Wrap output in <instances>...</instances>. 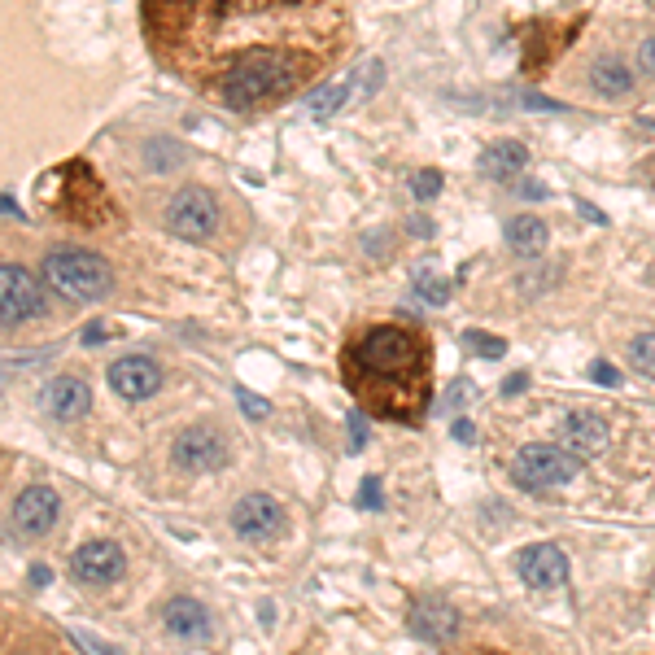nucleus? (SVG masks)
Returning a JSON list of instances; mask_svg holds the SVG:
<instances>
[{
    "label": "nucleus",
    "mask_w": 655,
    "mask_h": 655,
    "mask_svg": "<svg viewBox=\"0 0 655 655\" xmlns=\"http://www.w3.org/2000/svg\"><path fill=\"white\" fill-rule=\"evenodd\" d=\"M520 581L533 590H559L568 581V555L551 542H538L529 551H520Z\"/></svg>",
    "instance_id": "f8f14e48"
},
{
    "label": "nucleus",
    "mask_w": 655,
    "mask_h": 655,
    "mask_svg": "<svg viewBox=\"0 0 655 655\" xmlns=\"http://www.w3.org/2000/svg\"><path fill=\"white\" fill-rule=\"evenodd\" d=\"M590 380H594V385H603V389H616V385H621V372H616L607 359H594L590 363Z\"/></svg>",
    "instance_id": "cd10ccee"
},
{
    "label": "nucleus",
    "mask_w": 655,
    "mask_h": 655,
    "mask_svg": "<svg viewBox=\"0 0 655 655\" xmlns=\"http://www.w3.org/2000/svg\"><path fill=\"white\" fill-rule=\"evenodd\" d=\"M463 350L476 354V359H503V354H507V341L494 337V332L468 328V332H463Z\"/></svg>",
    "instance_id": "4be33fe9"
},
{
    "label": "nucleus",
    "mask_w": 655,
    "mask_h": 655,
    "mask_svg": "<svg viewBox=\"0 0 655 655\" xmlns=\"http://www.w3.org/2000/svg\"><path fill=\"white\" fill-rule=\"evenodd\" d=\"M88 407H92V389L79 376H57L40 389V411L53 415V420H79V415H88Z\"/></svg>",
    "instance_id": "2eb2a0df"
},
{
    "label": "nucleus",
    "mask_w": 655,
    "mask_h": 655,
    "mask_svg": "<svg viewBox=\"0 0 655 655\" xmlns=\"http://www.w3.org/2000/svg\"><path fill=\"white\" fill-rule=\"evenodd\" d=\"M166 228L180 241H210L219 228V201L210 188H180L166 206Z\"/></svg>",
    "instance_id": "39448f33"
},
{
    "label": "nucleus",
    "mask_w": 655,
    "mask_h": 655,
    "mask_svg": "<svg viewBox=\"0 0 655 655\" xmlns=\"http://www.w3.org/2000/svg\"><path fill=\"white\" fill-rule=\"evenodd\" d=\"M0 315H5L9 332H14L18 324H27V319H35V315H44L40 284H35L31 271L18 267V262H5V267H0Z\"/></svg>",
    "instance_id": "423d86ee"
},
{
    "label": "nucleus",
    "mask_w": 655,
    "mask_h": 655,
    "mask_svg": "<svg viewBox=\"0 0 655 655\" xmlns=\"http://www.w3.org/2000/svg\"><path fill=\"white\" fill-rule=\"evenodd\" d=\"M49 581H53V573H49L44 564H35V568H31V586H49Z\"/></svg>",
    "instance_id": "4c0bfd02"
},
{
    "label": "nucleus",
    "mask_w": 655,
    "mask_h": 655,
    "mask_svg": "<svg viewBox=\"0 0 655 655\" xmlns=\"http://www.w3.org/2000/svg\"><path fill=\"white\" fill-rule=\"evenodd\" d=\"M44 280H49V289L57 297H66V302H101L114 284V271L101 254L62 245L44 258Z\"/></svg>",
    "instance_id": "7ed1b4c3"
},
{
    "label": "nucleus",
    "mask_w": 655,
    "mask_h": 655,
    "mask_svg": "<svg viewBox=\"0 0 655 655\" xmlns=\"http://www.w3.org/2000/svg\"><path fill=\"white\" fill-rule=\"evenodd\" d=\"M407 228H411L415 236H420V241H428V236H433V232H437V228H433V223H428V219H424V214H411V219H407Z\"/></svg>",
    "instance_id": "f704fd0d"
},
{
    "label": "nucleus",
    "mask_w": 655,
    "mask_h": 655,
    "mask_svg": "<svg viewBox=\"0 0 655 655\" xmlns=\"http://www.w3.org/2000/svg\"><path fill=\"white\" fill-rule=\"evenodd\" d=\"M162 625H166V634L180 638V642H206L210 638V612L197 599H188V594H180V599H171L162 607Z\"/></svg>",
    "instance_id": "dca6fc26"
},
{
    "label": "nucleus",
    "mask_w": 655,
    "mask_h": 655,
    "mask_svg": "<svg viewBox=\"0 0 655 655\" xmlns=\"http://www.w3.org/2000/svg\"><path fill=\"white\" fill-rule=\"evenodd\" d=\"M105 376H110V389L127 402H145L162 385V367L153 359H145V354H127V359H118Z\"/></svg>",
    "instance_id": "9b49d317"
},
{
    "label": "nucleus",
    "mask_w": 655,
    "mask_h": 655,
    "mask_svg": "<svg viewBox=\"0 0 655 655\" xmlns=\"http://www.w3.org/2000/svg\"><path fill=\"white\" fill-rule=\"evenodd\" d=\"M311 75V62H297L293 53H280V49H245L236 53L228 70L219 75V97L228 110H258V105H271Z\"/></svg>",
    "instance_id": "f03ea898"
},
{
    "label": "nucleus",
    "mask_w": 655,
    "mask_h": 655,
    "mask_svg": "<svg viewBox=\"0 0 655 655\" xmlns=\"http://www.w3.org/2000/svg\"><path fill=\"white\" fill-rule=\"evenodd\" d=\"M629 367H634L638 376L655 380V332H642V337L629 341Z\"/></svg>",
    "instance_id": "5701e85b"
},
{
    "label": "nucleus",
    "mask_w": 655,
    "mask_h": 655,
    "mask_svg": "<svg viewBox=\"0 0 655 655\" xmlns=\"http://www.w3.org/2000/svg\"><path fill=\"white\" fill-rule=\"evenodd\" d=\"M450 437H455V442H463V446H472V442H476L472 420H455V424H450Z\"/></svg>",
    "instance_id": "2f4dec72"
},
{
    "label": "nucleus",
    "mask_w": 655,
    "mask_h": 655,
    "mask_svg": "<svg viewBox=\"0 0 655 655\" xmlns=\"http://www.w3.org/2000/svg\"><path fill=\"white\" fill-rule=\"evenodd\" d=\"M411 634L420 638V642H433V647H446V642H455L459 638V612L450 603L442 599H420L411 607Z\"/></svg>",
    "instance_id": "ddd939ff"
},
{
    "label": "nucleus",
    "mask_w": 655,
    "mask_h": 655,
    "mask_svg": "<svg viewBox=\"0 0 655 655\" xmlns=\"http://www.w3.org/2000/svg\"><path fill=\"white\" fill-rule=\"evenodd\" d=\"M559 442L573 450L577 459H590V455H603L607 450L612 428H607V420L594 411H573V415H564V424H559Z\"/></svg>",
    "instance_id": "4468645a"
},
{
    "label": "nucleus",
    "mask_w": 655,
    "mask_h": 655,
    "mask_svg": "<svg viewBox=\"0 0 655 655\" xmlns=\"http://www.w3.org/2000/svg\"><path fill=\"white\" fill-rule=\"evenodd\" d=\"M171 455H175V463H180L184 472H214V468L228 463V442H223L219 428L193 424V428H184V433L175 437Z\"/></svg>",
    "instance_id": "6e6552de"
},
{
    "label": "nucleus",
    "mask_w": 655,
    "mask_h": 655,
    "mask_svg": "<svg viewBox=\"0 0 655 655\" xmlns=\"http://www.w3.org/2000/svg\"><path fill=\"white\" fill-rule=\"evenodd\" d=\"M232 529H236V538L267 546L284 533V511L271 494H245L241 503L232 507Z\"/></svg>",
    "instance_id": "0eeeda50"
},
{
    "label": "nucleus",
    "mask_w": 655,
    "mask_h": 655,
    "mask_svg": "<svg viewBox=\"0 0 655 655\" xmlns=\"http://www.w3.org/2000/svg\"><path fill=\"white\" fill-rule=\"evenodd\" d=\"M345 428H350V450L359 455V450L367 446V420H363V411H350V415H345Z\"/></svg>",
    "instance_id": "c85d7f7f"
},
{
    "label": "nucleus",
    "mask_w": 655,
    "mask_h": 655,
    "mask_svg": "<svg viewBox=\"0 0 655 655\" xmlns=\"http://www.w3.org/2000/svg\"><path fill=\"white\" fill-rule=\"evenodd\" d=\"M472 385H468V380H455V385H450L446 393H442V398H437V415H459L463 411V402H468L472 398Z\"/></svg>",
    "instance_id": "393cba45"
},
{
    "label": "nucleus",
    "mask_w": 655,
    "mask_h": 655,
    "mask_svg": "<svg viewBox=\"0 0 655 655\" xmlns=\"http://www.w3.org/2000/svg\"><path fill=\"white\" fill-rule=\"evenodd\" d=\"M70 573L83 586H110L127 573V559L114 542H83L75 555H70Z\"/></svg>",
    "instance_id": "1a4fd4ad"
},
{
    "label": "nucleus",
    "mask_w": 655,
    "mask_h": 655,
    "mask_svg": "<svg viewBox=\"0 0 655 655\" xmlns=\"http://www.w3.org/2000/svg\"><path fill=\"white\" fill-rule=\"evenodd\" d=\"M57 511H62V498H57L49 485H31L14 503V533H22V538H44L57 524Z\"/></svg>",
    "instance_id": "9d476101"
},
{
    "label": "nucleus",
    "mask_w": 655,
    "mask_h": 655,
    "mask_svg": "<svg viewBox=\"0 0 655 655\" xmlns=\"http://www.w3.org/2000/svg\"><path fill=\"white\" fill-rule=\"evenodd\" d=\"M577 210H581V214H586V219H590V223H603V210H594V206H590V201H577Z\"/></svg>",
    "instance_id": "58836bf2"
},
{
    "label": "nucleus",
    "mask_w": 655,
    "mask_h": 655,
    "mask_svg": "<svg viewBox=\"0 0 655 655\" xmlns=\"http://www.w3.org/2000/svg\"><path fill=\"white\" fill-rule=\"evenodd\" d=\"M577 455L568 446H546V442H533L524 446L516 463H511V476H516L520 490H559V485H568L577 476Z\"/></svg>",
    "instance_id": "20e7f679"
},
{
    "label": "nucleus",
    "mask_w": 655,
    "mask_h": 655,
    "mask_svg": "<svg viewBox=\"0 0 655 655\" xmlns=\"http://www.w3.org/2000/svg\"><path fill=\"white\" fill-rule=\"evenodd\" d=\"M442 184H446L442 171H415L411 175V193L420 197V201H433L437 193H442Z\"/></svg>",
    "instance_id": "a878e982"
},
{
    "label": "nucleus",
    "mask_w": 655,
    "mask_h": 655,
    "mask_svg": "<svg viewBox=\"0 0 655 655\" xmlns=\"http://www.w3.org/2000/svg\"><path fill=\"white\" fill-rule=\"evenodd\" d=\"M345 385L385 420L415 424L428 407V345L402 324L367 328L345 350Z\"/></svg>",
    "instance_id": "f257e3e1"
},
{
    "label": "nucleus",
    "mask_w": 655,
    "mask_h": 655,
    "mask_svg": "<svg viewBox=\"0 0 655 655\" xmlns=\"http://www.w3.org/2000/svg\"><path fill=\"white\" fill-rule=\"evenodd\" d=\"M236 407H241L249 420H267V411H271V402L267 398H258V393H249V389H236Z\"/></svg>",
    "instance_id": "bb28decb"
},
{
    "label": "nucleus",
    "mask_w": 655,
    "mask_h": 655,
    "mask_svg": "<svg viewBox=\"0 0 655 655\" xmlns=\"http://www.w3.org/2000/svg\"><path fill=\"white\" fill-rule=\"evenodd\" d=\"M75 642L79 647H88V651H114L110 642H101V638H92V634H83V629H75Z\"/></svg>",
    "instance_id": "c9c22d12"
},
{
    "label": "nucleus",
    "mask_w": 655,
    "mask_h": 655,
    "mask_svg": "<svg viewBox=\"0 0 655 655\" xmlns=\"http://www.w3.org/2000/svg\"><path fill=\"white\" fill-rule=\"evenodd\" d=\"M638 66H642V75H651V79H655V35H651V40H642V49H638Z\"/></svg>",
    "instance_id": "7c9ffc66"
},
{
    "label": "nucleus",
    "mask_w": 655,
    "mask_h": 655,
    "mask_svg": "<svg viewBox=\"0 0 655 655\" xmlns=\"http://www.w3.org/2000/svg\"><path fill=\"white\" fill-rule=\"evenodd\" d=\"M105 332H110V328H105L101 319H97V324H88V328L79 332V341H83V345H101V341H110V337H105Z\"/></svg>",
    "instance_id": "473e14b6"
},
{
    "label": "nucleus",
    "mask_w": 655,
    "mask_h": 655,
    "mask_svg": "<svg viewBox=\"0 0 655 655\" xmlns=\"http://www.w3.org/2000/svg\"><path fill=\"white\" fill-rule=\"evenodd\" d=\"M511 184H516V193H520L524 201H542V197H546V188L533 184V180H511Z\"/></svg>",
    "instance_id": "72a5a7b5"
},
{
    "label": "nucleus",
    "mask_w": 655,
    "mask_h": 655,
    "mask_svg": "<svg viewBox=\"0 0 655 655\" xmlns=\"http://www.w3.org/2000/svg\"><path fill=\"white\" fill-rule=\"evenodd\" d=\"M524 166H529V149H524L520 140H498V145H490L481 153V171L490 175V180H498V184L520 180Z\"/></svg>",
    "instance_id": "f3484780"
},
{
    "label": "nucleus",
    "mask_w": 655,
    "mask_h": 655,
    "mask_svg": "<svg viewBox=\"0 0 655 655\" xmlns=\"http://www.w3.org/2000/svg\"><path fill=\"white\" fill-rule=\"evenodd\" d=\"M546 241H551V232H546L542 219H533V214H516V219H507V249L520 258H533L542 254Z\"/></svg>",
    "instance_id": "6ab92c4d"
},
{
    "label": "nucleus",
    "mask_w": 655,
    "mask_h": 655,
    "mask_svg": "<svg viewBox=\"0 0 655 655\" xmlns=\"http://www.w3.org/2000/svg\"><path fill=\"white\" fill-rule=\"evenodd\" d=\"M524 389H529V376H511V380H503V393H507V398H511V393H524Z\"/></svg>",
    "instance_id": "e433bc0d"
},
{
    "label": "nucleus",
    "mask_w": 655,
    "mask_h": 655,
    "mask_svg": "<svg viewBox=\"0 0 655 655\" xmlns=\"http://www.w3.org/2000/svg\"><path fill=\"white\" fill-rule=\"evenodd\" d=\"M145 166H149V171H171V166H180V149H175L171 140H149V145H145Z\"/></svg>",
    "instance_id": "b1692460"
},
{
    "label": "nucleus",
    "mask_w": 655,
    "mask_h": 655,
    "mask_svg": "<svg viewBox=\"0 0 655 655\" xmlns=\"http://www.w3.org/2000/svg\"><path fill=\"white\" fill-rule=\"evenodd\" d=\"M359 503H363L367 511H380V507H385V490H380V476H367V481H363Z\"/></svg>",
    "instance_id": "c756f323"
},
{
    "label": "nucleus",
    "mask_w": 655,
    "mask_h": 655,
    "mask_svg": "<svg viewBox=\"0 0 655 655\" xmlns=\"http://www.w3.org/2000/svg\"><path fill=\"white\" fill-rule=\"evenodd\" d=\"M345 101H350V79L341 83H328V88H319L306 97V110H311V118H319V123H328L332 114L345 110Z\"/></svg>",
    "instance_id": "412c9836"
},
{
    "label": "nucleus",
    "mask_w": 655,
    "mask_h": 655,
    "mask_svg": "<svg viewBox=\"0 0 655 655\" xmlns=\"http://www.w3.org/2000/svg\"><path fill=\"white\" fill-rule=\"evenodd\" d=\"M590 88L607 101H621L634 92V75H629V66L621 57H599V62L590 66Z\"/></svg>",
    "instance_id": "a211bd4d"
},
{
    "label": "nucleus",
    "mask_w": 655,
    "mask_h": 655,
    "mask_svg": "<svg viewBox=\"0 0 655 655\" xmlns=\"http://www.w3.org/2000/svg\"><path fill=\"white\" fill-rule=\"evenodd\" d=\"M411 293L420 297L424 306H446V297H450V280L437 276L433 262H420V267H411Z\"/></svg>",
    "instance_id": "aec40b11"
}]
</instances>
